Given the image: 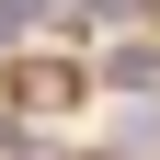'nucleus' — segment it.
I'll return each mask as SVG.
<instances>
[{"mask_svg":"<svg viewBox=\"0 0 160 160\" xmlns=\"http://www.w3.org/2000/svg\"><path fill=\"white\" fill-rule=\"evenodd\" d=\"M92 92H103L92 46H46V34H34V46H12V57H0V103L23 114V126H57V114H80Z\"/></svg>","mask_w":160,"mask_h":160,"instance_id":"obj_1","label":"nucleus"},{"mask_svg":"<svg viewBox=\"0 0 160 160\" xmlns=\"http://www.w3.org/2000/svg\"><path fill=\"white\" fill-rule=\"evenodd\" d=\"M92 69L114 103H160V34H114V46H92Z\"/></svg>","mask_w":160,"mask_h":160,"instance_id":"obj_2","label":"nucleus"},{"mask_svg":"<svg viewBox=\"0 0 160 160\" xmlns=\"http://www.w3.org/2000/svg\"><path fill=\"white\" fill-rule=\"evenodd\" d=\"M114 160H160V103H114Z\"/></svg>","mask_w":160,"mask_h":160,"instance_id":"obj_3","label":"nucleus"},{"mask_svg":"<svg viewBox=\"0 0 160 160\" xmlns=\"http://www.w3.org/2000/svg\"><path fill=\"white\" fill-rule=\"evenodd\" d=\"M57 12H69V0H0V57L34 46V34H57Z\"/></svg>","mask_w":160,"mask_h":160,"instance_id":"obj_4","label":"nucleus"}]
</instances>
